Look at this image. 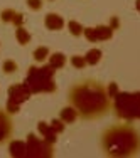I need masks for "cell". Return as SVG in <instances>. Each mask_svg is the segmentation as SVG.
<instances>
[{"label":"cell","mask_w":140,"mask_h":158,"mask_svg":"<svg viewBox=\"0 0 140 158\" xmlns=\"http://www.w3.org/2000/svg\"><path fill=\"white\" fill-rule=\"evenodd\" d=\"M69 104L85 119H96L105 116L113 104L108 91L93 79L74 82L69 88Z\"/></svg>","instance_id":"1"},{"label":"cell","mask_w":140,"mask_h":158,"mask_svg":"<svg viewBox=\"0 0 140 158\" xmlns=\"http://www.w3.org/2000/svg\"><path fill=\"white\" fill-rule=\"evenodd\" d=\"M101 148L107 156H135L140 152V135L128 125L108 128L101 135Z\"/></svg>","instance_id":"2"},{"label":"cell","mask_w":140,"mask_h":158,"mask_svg":"<svg viewBox=\"0 0 140 158\" xmlns=\"http://www.w3.org/2000/svg\"><path fill=\"white\" fill-rule=\"evenodd\" d=\"M54 73L56 69L47 66L44 67H29L27 77H25V84L31 89L32 94L37 93H52L56 91V84H54Z\"/></svg>","instance_id":"3"},{"label":"cell","mask_w":140,"mask_h":158,"mask_svg":"<svg viewBox=\"0 0 140 158\" xmlns=\"http://www.w3.org/2000/svg\"><path fill=\"white\" fill-rule=\"evenodd\" d=\"M113 106L118 118L132 121L140 118V93H116L113 98Z\"/></svg>","instance_id":"4"},{"label":"cell","mask_w":140,"mask_h":158,"mask_svg":"<svg viewBox=\"0 0 140 158\" xmlns=\"http://www.w3.org/2000/svg\"><path fill=\"white\" fill-rule=\"evenodd\" d=\"M27 156H34V158H51L54 155V148L52 143L46 141L44 138H37L36 135H29L27 136Z\"/></svg>","instance_id":"5"},{"label":"cell","mask_w":140,"mask_h":158,"mask_svg":"<svg viewBox=\"0 0 140 158\" xmlns=\"http://www.w3.org/2000/svg\"><path fill=\"white\" fill-rule=\"evenodd\" d=\"M12 131H14V125L10 119V113L0 110V145H3L5 141H10L12 138Z\"/></svg>","instance_id":"6"},{"label":"cell","mask_w":140,"mask_h":158,"mask_svg":"<svg viewBox=\"0 0 140 158\" xmlns=\"http://www.w3.org/2000/svg\"><path fill=\"white\" fill-rule=\"evenodd\" d=\"M31 89L27 88V84L25 82H22V84H14L9 88V101H14V103L17 104H22L24 101H27L29 98H31Z\"/></svg>","instance_id":"7"},{"label":"cell","mask_w":140,"mask_h":158,"mask_svg":"<svg viewBox=\"0 0 140 158\" xmlns=\"http://www.w3.org/2000/svg\"><path fill=\"white\" fill-rule=\"evenodd\" d=\"M44 24H46V27L49 31H61L64 25V20L58 14H47L46 19H44Z\"/></svg>","instance_id":"8"},{"label":"cell","mask_w":140,"mask_h":158,"mask_svg":"<svg viewBox=\"0 0 140 158\" xmlns=\"http://www.w3.org/2000/svg\"><path fill=\"white\" fill-rule=\"evenodd\" d=\"M9 152L14 158H22V156H27V145L24 141H19V140H14L10 141V146H9Z\"/></svg>","instance_id":"9"},{"label":"cell","mask_w":140,"mask_h":158,"mask_svg":"<svg viewBox=\"0 0 140 158\" xmlns=\"http://www.w3.org/2000/svg\"><path fill=\"white\" fill-rule=\"evenodd\" d=\"M37 130H39V133L42 135V138H44L46 141L52 143V145L56 143V136H58V133H56V131L51 128V125H47V123L41 121L39 125H37Z\"/></svg>","instance_id":"10"},{"label":"cell","mask_w":140,"mask_h":158,"mask_svg":"<svg viewBox=\"0 0 140 158\" xmlns=\"http://www.w3.org/2000/svg\"><path fill=\"white\" fill-rule=\"evenodd\" d=\"M94 32V40H108L110 37L113 35V29L108 27V25H100V27H93Z\"/></svg>","instance_id":"11"},{"label":"cell","mask_w":140,"mask_h":158,"mask_svg":"<svg viewBox=\"0 0 140 158\" xmlns=\"http://www.w3.org/2000/svg\"><path fill=\"white\" fill-rule=\"evenodd\" d=\"M49 66L54 67L56 71H59L61 67H64V64H66V56L61 54V52H54L52 56H49Z\"/></svg>","instance_id":"12"},{"label":"cell","mask_w":140,"mask_h":158,"mask_svg":"<svg viewBox=\"0 0 140 158\" xmlns=\"http://www.w3.org/2000/svg\"><path fill=\"white\" fill-rule=\"evenodd\" d=\"M76 118H78V111L74 110L73 106L64 108V110L61 111V114H59V119H63L64 123H73Z\"/></svg>","instance_id":"13"},{"label":"cell","mask_w":140,"mask_h":158,"mask_svg":"<svg viewBox=\"0 0 140 158\" xmlns=\"http://www.w3.org/2000/svg\"><path fill=\"white\" fill-rule=\"evenodd\" d=\"M15 39L19 40V44H20V46H27L29 40H31V34H29V32L20 25V27L15 29Z\"/></svg>","instance_id":"14"},{"label":"cell","mask_w":140,"mask_h":158,"mask_svg":"<svg viewBox=\"0 0 140 158\" xmlns=\"http://www.w3.org/2000/svg\"><path fill=\"white\" fill-rule=\"evenodd\" d=\"M85 59H86V64L94 66V64H98L101 59V51L100 49H91V51H88V54L85 56Z\"/></svg>","instance_id":"15"},{"label":"cell","mask_w":140,"mask_h":158,"mask_svg":"<svg viewBox=\"0 0 140 158\" xmlns=\"http://www.w3.org/2000/svg\"><path fill=\"white\" fill-rule=\"evenodd\" d=\"M46 57H49V49L47 47H37L36 51H34V59H36L37 62H44L46 61Z\"/></svg>","instance_id":"16"},{"label":"cell","mask_w":140,"mask_h":158,"mask_svg":"<svg viewBox=\"0 0 140 158\" xmlns=\"http://www.w3.org/2000/svg\"><path fill=\"white\" fill-rule=\"evenodd\" d=\"M68 27H69V32L73 34L74 37L81 35V34L85 32V29H83V25L79 24V22H76V20H71L69 24H68Z\"/></svg>","instance_id":"17"},{"label":"cell","mask_w":140,"mask_h":158,"mask_svg":"<svg viewBox=\"0 0 140 158\" xmlns=\"http://www.w3.org/2000/svg\"><path fill=\"white\" fill-rule=\"evenodd\" d=\"M71 66L76 67V69H83L86 66V59L83 56H73L71 57Z\"/></svg>","instance_id":"18"},{"label":"cell","mask_w":140,"mask_h":158,"mask_svg":"<svg viewBox=\"0 0 140 158\" xmlns=\"http://www.w3.org/2000/svg\"><path fill=\"white\" fill-rule=\"evenodd\" d=\"M15 10H12V9H5V10H2V14H0V19H2V22H12L14 20V17H15Z\"/></svg>","instance_id":"19"},{"label":"cell","mask_w":140,"mask_h":158,"mask_svg":"<svg viewBox=\"0 0 140 158\" xmlns=\"http://www.w3.org/2000/svg\"><path fill=\"white\" fill-rule=\"evenodd\" d=\"M2 69H3V73L12 74V73H15V71H17V62H14V61H5V62H3V66H2Z\"/></svg>","instance_id":"20"},{"label":"cell","mask_w":140,"mask_h":158,"mask_svg":"<svg viewBox=\"0 0 140 158\" xmlns=\"http://www.w3.org/2000/svg\"><path fill=\"white\" fill-rule=\"evenodd\" d=\"M51 128L56 131V133H63V131H64V121H63V119H52V121H51Z\"/></svg>","instance_id":"21"},{"label":"cell","mask_w":140,"mask_h":158,"mask_svg":"<svg viewBox=\"0 0 140 158\" xmlns=\"http://www.w3.org/2000/svg\"><path fill=\"white\" fill-rule=\"evenodd\" d=\"M5 110L9 111L10 114H14V113H19V111H20V104L14 103V101H7V108H5Z\"/></svg>","instance_id":"22"},{"label":"cell","mask_w":140,"mask_h":158,"mask_svg":"<svg viewBox=\"0 0 140 158\" xmlns=\"http://www.w3.org/2000/svg\"><path fill=\"white\" fill-rule=\"evenodd\" d=\"M27 5H29V9H32V10H41L42 2H41V0H27Z\"/></svg>","instance_id":"23"},{"label":"cell","mask_w":140,"mask_h":158,"mask_svg":"<svg viewBox=\"0 0 140 158\" xmlns=\"http://www.w3.org/2000/svg\"><path fill=\"white\" fill-rule=\"evenodd\" d=\"M86 35V39L90 40V42H96L94 40V32H93V27H88V29H85V32H83Z\"/></svg>","instance_id":"24"},{"label":"cell","mask_w":140,"mask_h":158,"mask_svg":"<svg viewBox=\"0 0 140 158\" xmlns=\"http://www.w3.org/2000/svg\"><path fill=\"white\" fill-rule=\"evenodd\" d=\"M12 24L15 25V27H20V25L24 24V15H22V14H15V17H14Z\"/></svg>","instance_id":"25"},{"label":"cell","mask_w":140,"mask_h":158,"mask_svg":"<svg viewBox=\"0 0 140 158\" xmlns=\"http://www.w3.org/2000/svg\"><path fill=\"white\" fill-rule=\"evenodd\" d=\"M116 93H118V86H116L115 82H112V84L108 86V94H110V98H112V99H113Z\"/></svg>","instance_id":"26"},{"label":"cell","mask_w":140,"mask_h":158,"mask_svg":"<svg viewBox=\"0 0 140 158\" xmlns=\"http://www.w3.org/2000/svg\"><path fill=\"white\" fill-rule=\"evenodd\" d=\"M118 19H116V17H112V22H110V27H112L113 29V31H116V29H118Z\"/></svg>","instance_id":"27"},{"label":"cell","mask_w":140,"mask_h":158,"mask_svg":"<svg viewBox=\"0 0 140 158\" xmlns=\"http://www.w3.org/2000/svg\"><path fill=\"white\" fill-rule=\"evenodd\" d=\"M137 10L140 12V0H137Z\"/></svg>","instance_id":"28"},{"label":"cell","mask_w":140,"mask_h":158,"mask_svg":"<svg viewBox=\"0 0 140 158\" xmlns=\"http://www.w3.org/2000/svg\"><path fill=\"white\" fill-rule=\"evenodd\" d=\"M49 2H52V0H49Z\"/></svg>","instance_id":"29"}]
</instances>
